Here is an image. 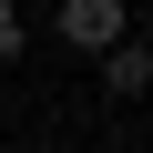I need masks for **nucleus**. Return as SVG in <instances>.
<instances>
[{
    "label": "nucleus",
    "mask_w": 153,
    "mask_h": 153,
    "mask_svg": "<svg viewBox=\"0 0 153 153\" xmlns=\"http://www.w3.org/2000/svg\"><path fill=\"white\" fill-rule=\"evenodd\" d=\"M143 82H153V51H143V41H112V51H102V92H123V102H133Z\"/></svg>",
    "instance_id": "nucleus-2"
},
{
    "label": "nucleus",
    "mask_w": 153,
    "mask_h": 153,
    "mask_svg": "<svg viewBox=\"0 0 153 153\" xmlns=\"http://www.w3.org/2000/svg\"><path fill=\"white\" fill-rule=\"evenodd\" d=\"M61 41L71 51H112L123 41V0H61Z\"/></svg>",
    "instance_id": "nucleus-1"
},
{
    "label": "nucleus",
    "mask_w": 153,
    "mask_h": 153,
    "mask_svg": "<svg viewBox=\"0 0 153 153\" xmlns=\"http://www.w3.org/2000/svg\"><path fill=\"white\" fill-rule=\"evenodd\" d=\"M0 61H21V21H10V0H0Z\"/></svg>",
    "instance_id": "nucleus-3"
}]
</instances>
